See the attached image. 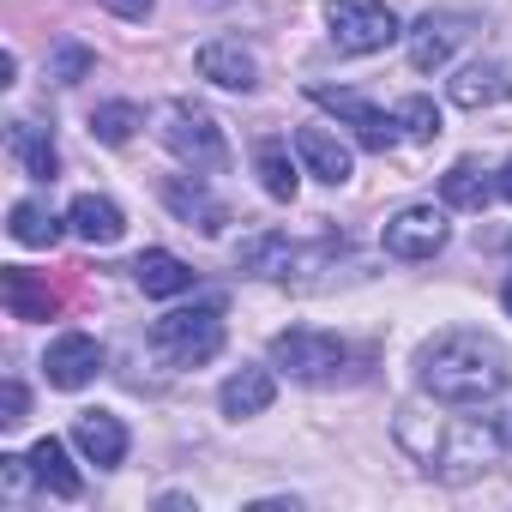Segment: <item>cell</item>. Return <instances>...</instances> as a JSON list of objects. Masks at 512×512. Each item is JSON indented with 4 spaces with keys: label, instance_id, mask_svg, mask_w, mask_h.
I'll return each instance as SVG.
<instances>
[{
    "label": "cell",
    "instance_id": "cell-9",
    "mask_svg": "<svg viewBox=\"0 0 512 512\" xmlns=\"http://www.w3.org/2000/svg\"><path fill=\"white\" fill-rule=\"evenodd\" d=\"M320 109H332L338 121H350V133H356V145L362 151H392L398 145V115H386L380 103H368L362 91H332V85H314L308 91Z\"/></svg>",
    "mask_w": 512,
    "mask_h": 512
},
{
    "label": "cell",
    "instance_id": "cell-22",
    "mask_svg": "<svg viewBox=\"0 0 512 512\" xmlns=\"http://www.w3.org/2000/svg\"><path fill=\"white\" fill-rule=\"evenodd\" d=\"M488 193H494V181L482 175V163H476V157H458V163L440 175V199H446L452 211H482V205H488Z\"/></svg>",
    "mask_w": 512,
    "mask_h": 512
},
{
    "label": "cell",
    "instance_id": "cell-16",
    "mask_svg": "<svg viewBox=\"0 0 512 512\" xmlns=\"http://www.w3.org/2000/svg\"><path fill=\"white\" fill-rule=\"evenodd\" d=\"M163 205H169V211H175L187 229H205V235H217V229L229 223V211H223V205L205 193L199 169H193V175H169V181H163Z\"/></svg>",
    "mask_w": 512,
    "mask_h": 512
},
{
    "label": "cell",
    "instance_id": "cell-33",
    "mask_svg": "<svg viewBox=\"0 0 512 512\" xmlns=\"http://www.w3.org/2000/svg\"><path fill=\"white\" fill-rule=\"evenodd\" d=\"M500 308H506V314H512V278H506V284H500Z\"/></svg>",
    "mask_w": 512,
    "mask_h": 512
},
{
    "label": "cell",
    "instance_id": "cell-26",
    "mask_svg": "<svg viewBox=\"0 0 512 512\" xmlns=\"http://www.w3.org/2000/svg\"><path fill=\"white\" fill-rule=\"evenodd\" d=\"M7 308H13V320H49L55 296H49V290H37V284H31V272L7 266Z\"/></svg>",
    "mask_w": 512,
    "mask_h": 512
},
{
    "label": "cell",
    "instance_id": "cell-34",
    "mask_svg": "<svg viewBox=\"0 0 512 512\" xmlns=\"http://www.w3.org/2000/svg\"><path fill=\"white\" fill-rule=\"evenodd\" d=\"M199 7H211V0H199Z\"/></svg>",
    "mask_w": 512,
    "mask_h": 512
},
{
    "label": "cell",
    "instance_id": "cell-30",
    "mask_svg": "<svg viewBox=\"0 0 512 512\" xmlns=\"http://www.w3.org/2000/svg\"><path fill=\"white\" fill-rule=\"evenodd\" d=\"M103 7H109L115 19H127V25H145V19L157 13V0H103Z\"/></svg>",
    "mask_w": 512,
    "mask_h": 512
},
{
    "label": "cell",
    "instance_id": "cell-17",
    "mask_svg": "<svg viewBox=\"0 0 512 512\" xmlns=\"http://www.w3.org/2000/svg\"><path fill=\"white\" fill-rule=\"evenodd\" d=\"M272 398H278V374L272 368H235L223 386H217V404H223V416H260V410H272Z\"/></svg>",
    "mask_w": 512,
    "mask_h": 512
},
{
    "label": "cell",
    "instance_id": "cell-21",
    "mask_svg": "<svg viewBox=\"0 0 512 512\" xmlns=\"http://www.w3.org/2000/svg\"><path fill=\"white\" fill-rule=\"evenodd\" d=\"M253 175H260V187L272 199H284V205L302 193V169H296V157H290L284 139H260V145H253Z\"/></svg>",
    "mask_w": 512,
    "mask_h": 512
},
{
    "label": "cell",
    "instance_id": "cell-32",
    "mask_svg": "<svg viewBox=\"0 0 512 512\" xmlns=\"http://www.w3.org/2000/svg\"><path fill=\"white\" fill-rule=\"evenodd\" d=\"M494 422H500V440L512 446V410H506V416H494Z\"/></svg>",
    "mask_w": 512,
    "mask_h": 512
},
{
    "label": "cell",
    "instance_id": "cell-28",
    "mask_svg": "<svg viewBox=\"0 0 512 512\" xmlns=\"http://www.w3.org/2000/svg\"><path fill=\"white\" fill-rule=\"evenodd\" d=\"M91 73V49H79V43H67L55 61H49V79H61V85H79Z\"/></svg>",
    "mask_w": 512,
    "mask_h": 512
},
{
    "label": "cell",
    "instance_id": "cell-11",
    "mask_svg": "<svg viewBox=\"0 0 512 512\" xmlns=\"http://www.w3.org/2000/svg\"><path fill=\"white\" fill-rule=\"evenodd\" d=\"M404 43H410V67H416V73H434V67H446L452 49L464 43V19H458V13H422V19L404 31Z\"/></svg>",
    "mask_w": 512,
    "mask_h": 512
},
{
    "label": "cell",
    "instance_id": "cell-10",
    "mask_svg": "<svg viewBox=\"0 0 512 512\" xmlns=\"http://www.w3.org/2000/svg\"><path fill=\"white\" fill-rule=\"evenodd\" d=\"M43 374H49V386L79 392V386H91V380L103 374V344H97L91 332H61V338L49 344V356H43Z\"/></svg>",
    "mask_w": 512,
    "mask_h": 512
},
{
    "label": "cell",
    "instance_id": "cell-1",
    "mask_svg": "<svg viewBox=\"0 0 512 512\" xmlns=\"http://www.w3.org/2000/svg\"><path fill=\"white\" fill-rule=\"evenodd\" d=\"M416 380L434 404L470 410V404H488V398L506 392L512 362H506L500 338H488L476 326H452V332H440L416 350Z\"/></svg>",
    "mask_w": 512,
    "mask_h": 512
},
{
    "label": "cell",
    "instance_id": "cell-20",
    "mask_svg": "<svg viewBox=\"0 0 512 512\" xmlns=\"http://www.w3.org/2000/svg\"><path fill=\"white\" fill-rule=\"evenodd\" d=\"M25 458H31V470H37V488H49L55 500H79V488H85V482H79V470H73V458H67V440L43 434Z\"/></svg>",
    "mask_w": 512,
    "mask_h": 512
},
{
    "label": "cell",
    "instance_id": "cell-18",
    "mask_svg": "<svg viewBox=\"0 0 512 512\" xmlns=\"http://www.w3.org/2000/svg\"><path fill=\"white\" fill-rule=\"evenodd\" d=\"M67 229H73L79 241H91V247H115L121 229H127V217H121L115 199H103V193H79V199L67 205Z\"/></svg>",
    "mask_w": 512,
    "mask_h": 512
},
{
    "label": "cell",
    "instance_id": "cell-7",
    "mask_svg": "<svg viewBox=\"0 0 512 512\" xmlns=\"http://www.w3.org/2000/svg\"><path fill=\"white\" fill-rule=\"evenodd\" d=\"M241 272H253V278H272V284H302V266H314V260H326V247L314 253V247H302V241H290V235H278V229H260V235H247L241 241Z\"/></svg>",
    "mask_w": 512,
    "mask_h": 512
},
{
    "label": "cell",
    "instance_id": "cell-27",
    "mask_svg": "<svg viewBox=\"0 0 512 512\" xmlns=\"http://www.w3.org/2000/svg\"><path fill=\"white\" fill-rule=\"evenodd\" d=\"M398 133L416 139V145L440 139V109H434V97H404V103H398Z\"/></svg>",
    "mask_w": 512,
    "mask_h": 512
},
{
    "label": "cell",
    "instance_id": "cell-5",
    "mask_svg": "<svg viewBox=\"0 0 512 512\" xmlns=\"http://www.w3.org/2000/svg\"><path fill=\"white\" fill-rule=\"evenodd\" d=\"M344 362H350L344 338H332V332H320V326H290V332L272 338V368L290 374V380L326 386V380L344 374Z\"/></svg>",
    "mask_w": 512,
    "mask_h": 512
},
{
    "label": "cell",
    "instance_id": "cell-29",
    "mask_svg": "<svg viewBox=\"0 0 512 512\" xmlns=\"http://www.w3.org/2000/svg\"><path fill=\"white\" fill-rule=\"evenodd\" d=\"M25 404H31V398H25V386H19V380L0 386V422H7V428H13V422H25Z\"/></svg>",
    "mask_w": 512,
    "mask_h": 512
},
{
    "label": "cell",
    "instance_id": "cell-23",
    "mask_svg": "<svg viewBox=\"0 0 512 512\" xmlns=\"http://www.w3.org/2000/svg\"><path fill=\"white\" fill-rule=\"evenodd\" d=\"M13 157H19L25 175H37V181H55V175H61V151H55V139H49L37 121H13Z\"/></svg>",
    "mask_w": 512,
    "mask_h": 512
},
{
    "label": "cell",
    "instance_id": "cell-15",
    "mask_svg": "<svg viewBox=\"0 0 512 512\" xmlns=\"http://www.w3.org/2000/svg\"><path fill=\"white\" fill-rule=\"evenodd\" d=\"M193 67H199V79H211V85H223V91H253V85H260V61H253L235 37H211V43L193 55Z\"/></svg>",
    "mask_w": 512,
    "mask_h": 512
},
{
    "label": "cell",
    "instance_id": "cell-4",
    "mask_svg": "<svg viewBox=\"0 0 512 512\" xmlns=\"http://www.w3.org/2000/svg\"><path fill=\"white\" fill-rule=\"evenodd\" d=\"M157 139H163L187 169H199V175H217V169L229 163V139H223L217 115L199 109V103H187V97L163 103V115H157Z\"/></svg>",
    "mask_w": 512,
    "mask_h": 512
},
{
    "label": "cell",
    "instance_id": "cell-12",
    "mask_svg": "<svg viewBox=\"0 0 512 512\" xmlns=\"http://www.w3.org/2000/svg\"><path fill=\"white\" fill-rule=\"evenodd\" d=\"M296 157H302V169H308L314 181H326V187H344L350 169H356V151H350L332 127H296Z\"/></svg>",
    "mask_w": 512,
    "mask_h": 512
},
{
    "label": "cell",
    "instance_id": "cell-8",
    "mask_svg": "<svg viewBox=\"0 0 512 512\" xmlns=\"http://www.w3.org/2000/svg\"><path fill=\"white\" fill-rule=\"evenodd\" d=\"M446 235H452V223H446L440 205H404L380 229V241H386L392 260H434V253L446 247Z\"/></svg>",
    "mask_w": 512,
    "mask_h": 512
},
{
    "label": "cell",
    "instance_id": "cell-13",
    "mask_svg": "<svg viewBox=\"0 0 512 512\" xmlns=\"http://www.w3.org/2000/svg\"><path fill=\"white\" fill-rule=\"evenodd\" d=\"M73 446L97 464V470H115L127 458V422L115 410H79L73 416Z\"/></svg>",
    "mask_w": 512,
    "mask_h": 512
},
{
    "label": "cell",
    "instance_id": "cell-31",
    "mask_svg": "<svg viewBox=\"0 0 512 512\" xmlns=\"http://www.w3.org/2000/svg\"><path fill=\"white\" fill-rule=\"evenodd\" d=\"M494 193H500V199H506V205H512V157H506V163H500V175H494Z\"/></svg>",
    "mask_w": 512,
    "mask_h": 512
},
{
    "label": "cell",
    "instance_id": "cell-3",
    "mask_svg": "<svg viewBox=\"0 0 512 512\" xmlns=\"http://www.w3.org/2000/svg\"><path fill=\"white\" fill-rule=\"evenodd\" d=\"M151 350L169 362V368H199L223 350V302H193V308H175L151 326Z\"/></svg>",
    "mask_w": 512,
    "mask_h": 512
},
{
    "label": "cell",
    "instance_id": "cell-24",
    "mask_svg": "<svg viewBox=\"0 0 512 512\" xmlns=\"http://www.w3.org/2000/svg\"><path fill=\"white\" fill-rule=\"evenodd\" d=\"M7 229H13L19 247H55V241H61V217H55L43 199H19L13 217H7Z\"/></svg>",
    "mask_w": 512,
    "mask_h": 512
},
{
    "label": "cell",
    "instance_id": "cell-14",
    "mask_svg": "<svg viewBox=\"0 0 512 512\" xmlns=\"http://www.w3.org/2000/svg\"><path fill=\"white\" fill-rule=\"evenodd\" d=\"M446 97L458 109H494V103H506L512 97V61H470V67H458L452 85H446Z\"/></svg>",
    "mask_w": 512,
    "mask_h": 512
},
{
    "label": "cell",
    "instance_id": "cell-19",
    "mask_svg": "<svg viewBox=\"0 0 512 512\" xmlns=\"http://www.w3.org/2000/svg\"><path fill=\"white\" fill-rule=\"evenodd\" d=\"M133 278H139V290L145 296H187L193 290V266L187 260H175V253L169 247H145L139 253V260H133Z\"/></svg>",
    "mask_w": 512,
    "mask_h": 512
},
{
    "label": "cell",
    "instance_id": "cell-25",
    "mask_svg": "<svg viewBox=\"0 0 512 512\" xmlns=\"http://www.w3.org/2000/svg\"><path fill=\"white\" fill-rule=\"evenodd\" d=\"M139 127H145L139 103H103V109H91V133H97L103 145H127Z\"/></svg>",
    "mask_w": 512,
    "mask_h": 512
},
{
    "label": "cell",
    "instance_id": "cell-6",
    "mask_svg": "<svg viewBox=\"0 0 512 512\" xmlns=\"http://www.w3.org/2000/svg\"><path fill=\"white\" fill-rule=\"evenodd\" d=\"M326 25H332L338 55H380V49H392L404 37V25H398V13L386 0H332Z\"/></svg>",
    "mask_w": 512,
    "mask_h": 512
},
{
    "label": "cell",
    "instance_id": "cell-2",
    "mask_svg": "<svg viewBox=\"0 0 512 512\" xmlns=\"http://www.w3.org/2000/svg\"><path fill=\"white\" fill-rule=\"evenodd\" d=\"M398 446L428 470V476H446V482H470L476 470H488V458L506 446L500 440V422H452L428 404H404L398 410Z\"/></svg>",
    "mask_w": 512,
    "mask_h": 512
}]
</instances>
